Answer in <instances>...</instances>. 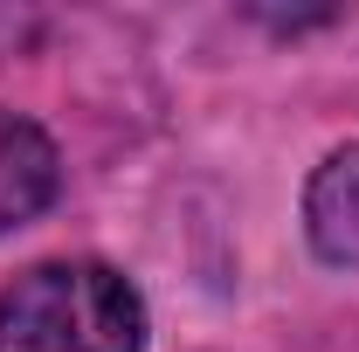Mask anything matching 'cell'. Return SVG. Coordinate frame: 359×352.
<instances>
[{
  "label": "cell",
  "instance_id": "1",
  "mask_svg": "<svg viewBox=\"0 0 359 352\" xmlns=\"http://www.w3.org/2000/svg\"><path fill=\"white\" fill-rule=\"evenodd\" d=\"M0 352H145V304L111 263H35L0 290Z\"/></svg>",
  "mask_w": 359,
  "mask_h": 352
},
{
  "label": "cell",
  "instance_id": "2",
  "mask_svg": "<svg viewBox=\"0 0 359 352\" xmlns=\"http://www.w3.org/2000/svg\"><path fill=\"white\" fill-rule=\"evenodd\" d=\"M55 187H62V159H55L48 132L14 118V111H0V235L35 221L55 201Z\"/></svg>",
  "mask_w": 359,
  "mask_h": 352
},
{
  "label": "cell",
  "instance_id": "3",
  "mask_svg": "<svg viewBox=\"0 0 359 352\" xmlns=\"http://www.w3.org/2000/svg\"><path fill=\"white\" fill-rule=\"evenodd\" d=\"M304 235L332 269L359 263V138L325 152V166L304 187Z\"/></svg>",
  "mask_w": 359,
  "mask_h": 352
}]
</instances>
